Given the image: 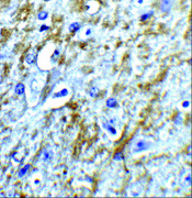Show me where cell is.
Returning <instances> with one entry per match:
<instances>
[{
  "label": "cell",
  "instance_id": "obj_1",
  "mask_svg": "<svg viewBox=\"0 0 192 198\" xmlns=\"http://www.w3.org/2000/svg\"><path fill=\"white\" fill-rule=\"evenodd\" d=\"M150 147V143L145 140H141L138 141L134 146V151L133 153H140V152H143V151H146L148 148Z\"/></svg>",
  "mask_w": 192,
  "mask_h": 198
},
{
  "label": "cell",
  "instance_id": "obj_2",
  "mask_svg": "<svg viewBox=\"0 0 192 198\" xmlns=\"http://www.w3.org/2000/svg\"><path fill=\"white\" fill-rule=\"evenodd\" d=\"M174 6V0H161L160 9L163 12H169Z\"/></svg>",
  "mask_w": 192,
  "mask_h": 198
},
{
  "label": "cell",
  "instance_id": "obj_3",
  "mask_svg": "<svg viewBox=\"0 0 192 198\" xmlns=\"http://www.w3.org/2000/svg\"><path fill=\"white\" fill-rule=\"evenodd\" d=\"M53 156H54V153H53V151L51 150H44L42 152V161H44V162H49V161H52V158Z\"/></svg>",
  "mask_w": 192,
  "mask_h": 198
},
{
  "label": "cell",
  "instance_id": "obj_4",
  "mask_svg": "<svg viewBox=\"0 0 192 198\" xmlns=\"http://www.w3.org/2000/svg\"><path fill=\"white\" fill-rule=\"evenodd\" d=\"M80 29H81V23H79V22H72L69 25V31L71 33H77Z\"/></svg>",
  "mask_w": 192,
  "mask_h": 198
},
{
  "label": "cell",
  "instance_id": "obj_5",
  "mask_svg": "<svg viewBox=\"0 0 192 198\" xmlns=\"http://www.w3.org/2000/svg\"><path fill=\"white\" fill-rule=\"evenodd\" d=\"M14 91H15V94L18 95V96L24 95V92H25V86L23 85V84H18V85L15 86V88H14Z\"/></svg>",
  "mask_w": 192,
  "mask_h": 198
},
{
  "label": "cell",
  "instance_id": "obj_6",
  "mask_svg": "<svg viewBox=\"0 0 192 198\" xmlns=\"http://www.w3.org/2000/svg\"><path fill=\"white\" fill-rule=\"evenodd\" d=\"M103 128L107 130L108 132H110L111 134H117V129L114 128V125H112V124H110L109 122H104L103 123Z\"/></svg>",
  "mask_w": 192,
  "mask_h": 198
},
{
  "label": "cell",
  "instance_id": "obj_7",
  "mask_svg": "<svg viewBox=\"0 0 192 198\" xmlns=\"http://www.w3.org/2000/svg\"><path fill=\"white\" fill-rule=\"evenodd\" d=\"M68 94H69L68 89L63 88L62 90H59V91L56 92V94H54L53 97H54V98H62V97H66V96H68Z\"/></svg>",
  "mask_w": 192,
  "mask_h": 198
},
{
  "label": "cell",
  "instance_id": "obj_8",
  "mask_svg": "<svg viewBox=\"0 0 192 198\" xmlns=\"http://www.w3.org/2000/svg\"><path fill=\"white\" fill-rule=\"evenodd\" d=\"M30 167H31V165H30V164H26L23 167H21V168H20V171H19V173H18V176L19 177H23L26 173H28V171L30 170Z\"/></svg>",
  "mask_w": 192,
  "mask_h": 198
},
{
  "label": "cell",
  "instance_id": "obj_9",
  "mask_svg": "<svg viewBox=\"0 0 192 198\" xmlns=\"http://www.w3.org/2000/svg\"><path fill=\"white\" fill-rule=\"evenodd\" d=\"M107 107L109 108H118V101L114 98H109L107 100Z\"/></svg>",
  "mask_w": 192,
  "mask_h": 198
},
{
  "label": "cell",
  "instance_id": "obj_10",
  "mask_svg": "<svg viewBox=\"0 0 192 198\" xmlns=\"http://www.w3.org/2000/svg\"><path fill=\"white\" fill-rule=\"evenodd\" d=\"M153 15H154V10H151V11H149V12H146V13H144V14H142L141 18H140V20H141L142 22L147 21V20L150 19Z\"/></svg>",
  "mask_w": 192,
  "mask_h": 198
},
{
  "label": "cell",
  "instance_id": "obj_11",
  "mask_svg": "<svg viewBox=\"0 0 192 198\" xmlns=\"http://www.w3.org/2000/svg\"><path fill=\"white\" fill-rule=\"evenodd\" d=\"M48 18V12L45 11V10H43V11H40L37 13V19L39 20H46Z\"/></svg>",
  "mask_w": 192,
  "mask_h": 198
},
{
  "label": "cell",
  "instance_id": "obj_12",
  "mask_svg": "<svg viewBox=\"0 0 192 198\" xmlns=\"http://www.w3.org/2000/svg\"><path fill=\"white\" fill-rule=\"evenodd\" d=\"M34 59H35L34 54H29V55H26V57H25V61L28 64H33V63H34Z\"/></svg>",
  "mask_w": 192,
  "mask_h": 198
},
{
  "label": "cell",
  "instance_id": "obj_13",
  "mask_svg": "<svg viewBox=\"0 0 192 198\" xmlns=\"http://www.w3.org/2000/svg\"><path fill=\"white\" fill-rule=\"evenodd\" d=\"M59 55H61V52H59V48H56V50H55V52L53 53V55H52V61H53V62H56V61H57V59H58Z\"/></svg>",
  "mask_w": 192,
  "mask_h": 198
},
{
  "label": "cell",
  "instance_id": "obj_14",
  "mask_svg": "<svg viewBox=\"0 0 192 198\" xmlns=\"http://www.w3.org/2000/svg\"><path fill=\"white\" fill-rule=\"evenodd\" d=\"M97 92H98V89L95 88V87H92L90 90H89V95H90L91 97H94V96L97 95Z\"/></svg>",
  "mask_w": 192,
  "mask_h": 198
},
{
  "label": "cell",
  "instance_id": "obj_15",
  "mask_svg": "<svg viewBox=\"0 0 192 198\" xmlns=\"http://www.w3.org/2000/svg\"><path fill=\"white\" fill-rule=\"evenodd\" d=\"M121 154H122L121 152H118V153L114 155V158H115V160H117V161H120V160H122V158H124V156H123V155H121Z\"/></svg>",
  "mask_w": 192,
  "mask_h": 198
},
{
  "label": "cell",
  "instance_id": "obj_16",
  "mask_svg": "<svg viewBox=\"0 0 192 198\" xmlns=\"http://www.w3.org/2000/svg\"><path fill=\"white\" fill-rule=\"evenodd\" d=\"M47 30H49V26L46 24H43V25H41V28H40V32H44V31H47Z\"/></svg>",
  "mask_w": 192,
  "mask_h": 198
},
{
  "label": "cell",
  "instance_id": "obj_17",
  "mask_svg": "<svg viewBox=\"0 0 192 198\" xmlns=\"http://www.w3.org/2000/svg\"><path fill=\"white\" fill-rule=\"evenodd\" d=\"M109 123L112 124V125H114L115 123H117V119H115V118H111L110 120H109Z\"/></svg>",
  "mask_w": 192,
  "mask_h": 198
},
{
  "label": "cell",
  "instance_id": "obj_18",
  "mask_svg": "<svg viewBox=\"0 0 192 198\" xmlns=\"http://www.w3.org/2000/svg\"><path fill=\"white\" fill-rule=\"evenodd\" d=\"M189 105H190V101H184L183 104H182V107H189Z\"/></svg>",
  "mask_w": 192,
  "mask_h": 198
},
{
  "label": "cell",
  "instance_id": "obj_19",
  "mask_svg": "<svg viewBox=\"0 0 192 198\" xmlns=\"http://www.w3.org/2000/svg\"><path fill=\"white\" fill-rule=\"evenodd\" d=\"M91 33H92V29H88L86 31V35H91Z\"/></svg>",
  "mask_w": 192,
  "mask_h": 198
},
{
  "label": "cell",
  "instance_id": "obj_20",
  "mask_svg": "<svg viewBox=\"0 0 192 198\" xmlns=\"http://www.w3.org/2000/svg\"><path fill=\"white\" fill-rule=\"evenodd\" d=\"M187 180L189 182V185H191V175H189V176L187 177Z\"/></svg>",
  "mask_w": 192,
  "mask_h": 198
},
{
  "label": "cell",
  "instance_id": "obj_21",
  "mask_svg": "<svg viewBox=\"0 0 192 198\" xmlns=\"http://www.w3.org/2000/svg\"><path fill=\"white\" fill-rule=\"evenodd\" d=\"M138 3H143V0H138Z\"/></svg>",
  "mask_w": 192,
  "mask_h": 198
},
{
  "label": "cell",
  "instance_id": "obj_22",
  "mask_svg": "<svg viewBox=\"0 0 192 198\" xmlns=\"http://www.w3.org/2000/svg\"><path fill=\"white\" fill-rule=\"evenodd\" d=\"M44 1H49V0H44Z\"/></svg>",
  "mask_w": 192,
  "mask_h": 198
}]
</instances>
